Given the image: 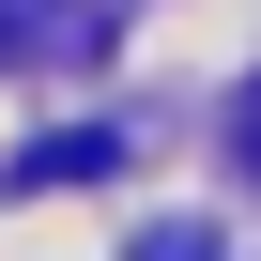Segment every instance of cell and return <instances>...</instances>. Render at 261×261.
Returning a JSON list of instances; mask_svg holds the SVG:
<instances>
[{
    "instance_id": "2",
    "label": "cell",
    "mask_w": 261,
    "mask_h": 261,
    "mask_svg": "<svg viewBox=\"0 0 261 261\" xmlns=\"http://www.w3.org/2000/svg\"><path fill=\"white\" fill-rule=\"evenodd\" d=\"M154 261H215V246H200V230H154Z\"/></svg>"
},
{
    "instance_id": "1",
    "label": "cell",
    "mask_w": 261,
    "mask_h": 261,
    "mask_svg": "<svg viewBox=\"0 0 261 261\" xmlns=\"http://www.w3.org/2000/svg\"><path fill=\"white\" fill-rule=\"evenodd\" d=\"M230 154H246V169H261V77H246V108H230Z\"/></svg>"
}]
</instances>
